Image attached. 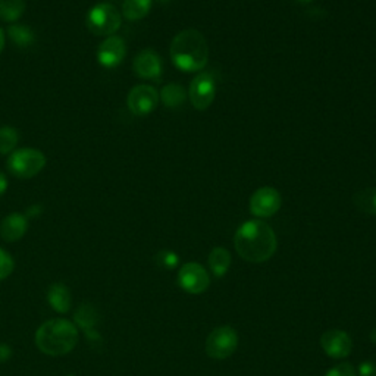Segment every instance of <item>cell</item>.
Returning <instances> with one entry per match:
<instances>
[{
    "mask_svg": "<svg viewBox=\"0 0 376 376\" xmlns=\"http://www.w3.org/2000/svg\"><path fill=\"white\" fill-rule=\"evenodd\" d=\"M234 244L237 253L252 264H261L269 260L276 252V235L272 228L264 221L244 222L235 233Z\"/></svg>",
    "mask_w": 376,
    "mask_h": 376,
    "instance_id": "6da1fadb",
    "label": "cell"
},
{
    "mask_svg": "<svg viewBox=\"0 0 376 376\" xmlns=\"http://www.w3.org/2000/svg\"><path fill=\"white\" fill-rule=\"evenodd\" d=\"M171 59L178 70L199 72L209 60V46L199 30L187 28L174 37L169 47Z\"/></svg>",
    "mask_w": 376,
    "mask_h": 376,
    "instance_id": "7a4b0ae2",
    "label": "cell"
},
{
    "mask_svg": "<svg viewBox=\"0 0 376 376\" xmlns=\"http://www.w3.org/2000/svg\"><path fill=\"white\" fill-rule=\"evenodd\" d=\"M78 342L77 326L67 319H53L43 323L36 332V344L48 356H63L74 350Z\"/></svg>",
    "mask_w": 376,
    "mask_h": 376,
    "instance_id": "3957f363",
    "label": "cell"
},
{
    "mask_svg": "<svg viewBox=\"0 0 376 376\" xmlns=\"http://www.w3.org/2000/svg\"><path fill=\"white\" fill-rule=\"evenodd\" d=\"M87 28L94 36H115L122 24L121 12L110 4H97L90 9L86 20Z\"/></svg>",
    "mask_w": 376,
    "mask_h": 376,
    "instance_id": "277c9868",
    "label": "cell"
},
{
    "mask_svg": "<svg viewBox=\"0 0 376 376\" xmlns=\"http://www.w3.org/2000/svg\"><path fill=\"white\" fill-rule=\"evenodd\" d=\"M44 167L46 156L40 150L30 149V147L12 152L8 159V169L11 174L22 179L39 175Z\"/></svg>",
    "mask_w": 376,
    "mask_h": 376,
    "instance_id": "5b68a950",
    "label": "cell"
},
{
    "mask_svg": "<svg viewBox=\"0 0 376 376\" xmlns=\"http://www.w3.org/2000/svg\"><path fill=\"white\" fill-rule=\"evenodd\" d=\"M238 347V335L230 326H221L210 332L206 341V353L212 358L222 361L230 357Z\"/></svg>",
    "mask_w": 376,
    "mask_h": 376,
    "instance_id": "8992f818",
    "label": "cell"
},
{
    "mask_svg": "<svg viewBox=\"0 0 376 376\" xmlns=\"http://www.w3.org/2000/svg\"><path fill=\"white\" fill-rule=\"evenodd\" d=\"M188 97L194 109L200 112L209 109L216 97V84L212 74L202 72L197 77H194L190 83Z\"/></svg>",
    "mask_w": 376,
    "mask_h": 376,
    "instance_id": "52a82bcc",
    "label": "cell"
},
{
    "mask_svg": "<svg viewBox=\"0 0 376 376\" xmlns=\"http://www.w3.org/2000/svg\"><path fill=\"white\" fill-rule=\"evenodd\" d=\"M281 194L273 187H261L250 197V212L257 218H271L281 209Z\"/></svg>",
    "mask_w": 376,
    "mask_h": 376,
    "instance_id": "ba28073f",
    "label": "cell"
},
{
    "mask_svg": "<svg viewBox=\"0 0 376 376\" xmlns=\"http://www.w3.org/2000/svg\"><path fill=\"white\" fill-rule=\"evenodd\" d=\"M127 105L137 117L150 115L159 105V93L152 86H136L128 94Z\"/></svg>",
    "mask_w": 376,
    "mask_h": 376,
    "instance_id": "9c48e42d",
    "label": "cell"
},
{
    "mask_svg": "<svg viewBox=\"0 0 376 376\" xmlns=\"http://www.w3.org/2000/svg\"><path fill=\"white\" fill-rule=\"evenodd\" d=\"M209 275L199 264H186L178 273V284L190 294H202L209 287Z\"/></svg>",
    "mask_w": 376,
    "mask_h": 376,
    "instance_id": "30bf717a",
    "label": "cell"
},
{
    "mask_svg": "<svg viewBox=\"0 0 376 376\" xmlns=\"http://www.w3.org/2000/svg\"><path fill=\"white\" fill-rule=\"evenodd\" d=\"M127 44L122 37L110 36L97 48V60L105 68H117L125 59Z\"/></svg>",
    "mask_w": 376,
    "mask_h": 376,
    "instance_id": "8fae6325",
    "label": "cell"
},
{
    "mask_svg": "<svg viewBox=\"0 0 376 376\" xmlns=\"http://www.w3.org/2000/svg\"><path fill=\"white\" fill-rule=\"evenodd\" d=\"M320 344L325 353L334 358L347 357L353 349V342H351L350 335L339 330L326 331L320 338Z\"/></svg>",
    "mask_w": 376,
    "mask_h": 376,
    "instance_id": "7c38bea8",
    "label": "cell"
},
{
    "mask_svg": "<svg viewBox=\"0 0 376 376\" xmlns=\"http://www.w3.org/2000/svg\"><path fill=\"white\" fill-rule=\"evenodd\" d=\"M134 72L143 79H159L162 75V59L150 48L141 51L133 62Z\"/></svg>",
    "mask_w": 376,
    "mask_h": 376,
    "instance_id": "4fadbf2b",
    "label": "cell"
},
{
    "mask_svg": "<svg viewBox=\"0 0 376 376\" xmlns=\"http://www.w3.org/2000/svg\"><path fill=\"white\" fill-rule=\"evenodd\" d=\"M28 230L27 216L21 214H11L0 222V237L8 242L21 240Z\"/></svg>",
    "mask_w": 376,
    "mask_h": 376,
    "instance_id": "5bb4252c",
    "label": "cell"
},
{
    "mask_svg": "<svg viewBox=\"0 0 376 376\" xmlns=\"http://www.w3.org/2000/svg\"><path fill=\"white\" fill-rule=\"evenodd\" d=\"M47 300L59 313H67L71 309V294L63 284H53L47 291Z\"/></svg>",
    "mask_w": 376,
    "mask_h": 376,
    "instance_id": "9a60e30c",
    "label": "cell"
},
{
    "mask_svg": "<svg viewBox=\"0 0 376 376\" xmlns=\"http://www.w3.org/2000/svg\"><path fill=\"white\" fill-rule=\"evenodd\" d=\"M186 99H187V91L184 90L183 86L175 84V83L167 84L160 90V94H159V101L171 109L184 105Z\"/></svg>",
    "mask_w": 376,
    "mask_h": 376,
    "instance_id": "2e32d148",
    "label": "cell"
},
{
    "mask_svg": "<svg viewBox=\"0 0 376 376\" xmlns=\"http://www.w3.org/2000/svg\"><path fill=\"white\" fill-rule=\"evenodd\" d=\"M353 205L365 215L376 216V188H363L354 193Z\"/></svg>",
    "mask_w": 376,
    "mask_h": 376,
    "instance_id": "e0dca14e",
    "label": "cell"
},
{
    "mask_svg": "<svg viewBox=\"0 0 376 376\" xmlns=\"http://www.w3.org/2000/svg\"><path fill=\"white\" fill-rule=\"evenodd\" d=\"M152 9V0H124L122 15L128 21L143 20Z\"/></svg>",
    "mask_w": 376,
    "mask_h": 376,
    "instance_id": "ac0fdd59",
    "label": "cell"
},
{
    "mask_svg": "<svg viewBox=\"0 0 376 376\" xmlns=\"http://www.w3.org/2000/svg\"><path fill=\"white\" fill-rule=\"evenodd\" d=\"M231 265V254L223 247H215L209 254V266L215 276L222 278Z\"/></svg>",
    "mask_w": 376,
    "mask_h": 376,
    "instance_id": "d6986e66",
    "label": "cell"
},
{
    "mask_svg": "<svg viewBox=\"0 0 376 376\" xmlns=\"http://www.w3.org/2000/svg\"><path fill=\"white\" fill-rule=\"evenodd\" d=\"M8 36L13 41V44L18 47H28L36 40L34 31L31 30V27L24 25V24L11 25L8 28Z\"/></svg>",
    "mask_w": 376,
    "mask_h": 376,
    "instance_id": "ffe728a7",
    "label": "cell"
},
{
    "mask_svg": "<svg viewBox=\"0 0 376 376\" xmlns=\"http://www.w3.org/2000/svg\"><path fill=\"white\" fill-rule=\"evenodd\" d=\"M75 322L84 328L87 332L93 331L94 326L99 323V313L91 304L81 306L75 312Z\"/></svg>",
    "mask_w": 376,
    "mask_h": 376,
    "instance_id": "44dd1931",
    "label": "cell"
},
{
    "mask_svg": "<svg viewBox=\"0 0 376 376\" xmlns=\"http://www.w3.org/2000/svg\"><path fill=\"white\" fill-rule=\"evenodd\" d=\"M18 141V131L12 127H0V155H11L15 152Z\"/></svg>",
    "mask_w": 376,
    "mask_h": 376,
    "instance_id": "7402d4cb",
    "label": "cell"
},
{
    "mask_svg": "<svg viewBox=\"0 0 376 376\" xmlns=\"http://www.w3.org/2000/svg\"><path fill=\"white\" fill-rule=\"evenodd\" d=\"M25 11L24 0H4L2 9H0V18L6 22H13L21 18Z\"/></svg>",
    "mask_w": 376,
    "mask_h": 376,
    "instance_id": "603a6c76",
    "label": "cell"
},
{
    "mask_svg": "<svg viewBox=\"0 0 376 376\" xmlns=\"http://www.w3.org/2000/svg\"><path fill=\"white\" fill-rule=\"evenodd\" d=\"M156 264L162 269H174L178 265V256L171 250H162L156 254Z\"/></svg>",
    "mask_w": 376,
    "mask_h": 376,
    "instance_id": "cb8c5ba5",
    "label": "cell"
},
{
    "mask_svg": "<svg viewBox=\"0 0 376 376\" xmlns=\"http://www.w3.org/2000/svg\"><path fill=\"white\" fill-rule=\"evenodd\" d=\"M15 264L12 256L0 247V281L6 280V278L13 272Z\"/></svg>",
    "mask_w": 376,
    "mask_h": 376,
    "instance_id": "d4e9b609",
    "label": "cell"
},
{
    "mask_svg": "<svg viewBox=\"0 0 376 376\" xmlns=\"http://www.w3.org/2000/svg\"><path fill=\"white\" fill-rule=\"evenodd\" d=\"M325 376H357L356 369L350 363H341L331 370H328Z\"/></svg>",
    "mask_w": 376,
    "mask_h": 376,
    "instance_id": "484cf974",
    "label": "cell"
},
{
    "mask_svg": "<svg viewBox=\"0 0 376 376\" xmlns=\"http://www.w3.org/2000/svg\"><path fill=\"white\" fill-rule=\"evenodd\" d=\"M358 376H376V365L373 362H363L358 366Z\"/></svg>",
    "mask_w": 376,
    "mask_h": 376,
    "instance_id": "4316f807",
    "label": "cell"
},
{
    "mask_svg": "<svg viewBox=\"0 0 376 376\" xmlns=\"http://www.w3.org/2000/svg\"><path fill=\"white\" fill-rule=\"evenodd\" d=\"M11 356H12V350L6 344H0V363L6 362Z\"/></svg>",
    "mask_w": 376,
    "mask_h": 376,
    "instance_id": "83f0119b",
    "label": "cell"
},
{
    "mask_svg": "<svg viewBox=\"0 0 376 376\" xmlns=\"http://www.w3.org/2000/svg\"><path fill=\"white\" fill-rule=\"evenodd\" d=\"M6 190H8V179L2 172H0V197H2Z\"/></svg>",
    "mask_w": 376,
    "mask_h": 376,
    "instance_id": "f1b7e54d",
    "label": "cell"
},
{
    "mask_svg": "<svg viewBox=\"0 0 376 376\" xmlns=\"http://www.w3.org/2000/svg\"><path fill=\"white\" fill-rule=\"evenodd\" d=\"M4 47H5V32L2 28H0V53H2Z\"/></svg>",
    "mask_w": 376,
    "mask_h": 376,
    "instance_id": "f546056e",
    "label": "cell"
},
{
    "mask_svg": "<svg viewBox=\"0 0 376 376\" xmlns=\"http://www.w3.org/2000/svg\"><path fill=\"white\" fill-rule=\"evenodd\" d=\"M312 2H315V0H296V4H299V5H309Z\"/></svg>",
    "mask_w": 376,
    "mask_h": 376,
    "instance_id": "4dcf8cb0",
    "label": "cell"
},
{
    "mask_svg": "<svg viewBox=\"0 0 376 376\" xmlns=\"http://www.w3.org/2000/svg\"><path fill=\"white\" fill-rule=\"evenodd\" d=\"M370 341H373L376 344V328L372 330V332H370Z\"/></svg>",
    "mask_w": 376,
    "mask_h": 376,
    "instance_id": "1f68e13d",
    "label": "cell"
},
{
    "mask_svg": "<svg viewBox=\"0 0 376 376\" xmlns=\"http://www.w3.org/2000/svg\"><path fill=\"white\" fill-rule=\"evenodd\" d=\"M2 4H4V0H0V9H2Z\"/></svg>",
    "mask_w": 376,
    "mask_h": 376,
    "instance_id": "d6a6232c",
    "label": "cell"
}]
</instances>
